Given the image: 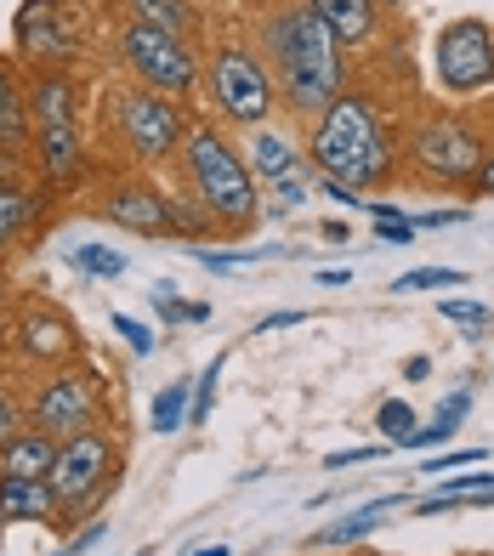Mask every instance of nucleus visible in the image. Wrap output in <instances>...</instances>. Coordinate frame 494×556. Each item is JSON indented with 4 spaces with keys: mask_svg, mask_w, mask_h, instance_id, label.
Instances as JSON below:
<instances>
[{
    "mask_svg": "<svg viewBox=\"0 0 494 556\" xmlns=\"http://www.w3.org/2000/svg\"><path fill=\"white\" fill-rule=\"evenodd\" d=\"M256 58L274 80L279 103L302 119H318L341 86H347V52L335 46V35L318 23L302 0H279L256 23Z\"/></svg>",
    "mask_w": 494,
    "mask_h": 556,
    "instance_id": "nucleus-1",
    "label": "nucleus"
},
{
    "mask_svg": "<svg viewBox=\"0 0 494 556\" xmlns=\"http://www.w3.org/2000/svg\"><path fill=\"white\" fill-rule=\"evenodd\" d=\"M307 160L318 176H335L347 188H381L398 170V131L364 86H341L335 103L313 119Z\"/></svg>",
    "mask_w": 494,
    "mask_h": 556,
    "instance_id": "nucleus-2",
    "label": "nucleus"
},
{
    "mask_svg": "<svg viewBox=\"0 0 494 556\" xmlns=\"http://www.w3.org/2000/svg\"><path fill=\"white\" fill-rule=\"evenodd\" d=\"M182 170H188V188L193 199L205 205V216L228 233H251L262 222V188L251 165H244L239 142H228L216 125H188L182 137Z\"/></svg>",
    "mask_w": 494,
    "mask_h": 556,
    "instance_id": "nucleus-3",
    "label": "nucleus"
},
{
    "mask_svg": "<svg viewBox=\"0 0 494 556\" xmlns=\"http://www.w3.org/2000/svg\"><path fill=\"white\" fill-rule=\"evenodd\" d=\"M29 142L40 176L58 188H74L86 176V137H80V97L63 68H40L29 80Z\"/></svg>",
    "mask_w": 494,
    "mask_h": 556,
    "instance_id": "nucleus-4",
    "label": "nucleus"
},
{
    "mask_svg": "<svg viewBox=\"0 0 494 556\" xmlns=\"http://www.w3.org/2000/svg\"><path fill=\"white\" fill-rule=\"evenodd\" d=\"M200 91H205V103H211L216 119L244 125V131L267 125L274 109H279V91H274V80H267L262 58L251 52V46H239V40L211 46V58L200 63Z\"/></svg>",
    "mask_w": 494,
    "mask_h": 556,
    "instance_id": "nucleus-5",
    "label": "nucleus"
},
{
    "mask_svg": "<svg viewBox=\"0 0 494 556\" xmlns=\"http://www.w3.org/2000/svg\"><path fill=\"white\" fill-rule=\"evenodd\" d=\"M109 137L119 142V154H126L131 165H165V160L182 154L188 114L160 91L126 86V91L109 97Z\"/></svg>",
    "mask_w": 494,
    "mask_h": 556,
    "instance_id": "nucleus-6",
    "label": "nucleus"
},
{
    "mask_svg": "<svg viewBox=\"0 0 494 556\" xmlns=\"http://www.w3.org/2000/svg\"><path fill=\"white\" fill-rule=\"evenodd\" d=\"M404 148H409L415 176H427V182H438V188H472L489 137L478 131V119H466L455 109H438V114L415 119Z\"/></svg>",
    "mask_w": 494,
    "mask_h": 556,
    "instance_id": "nucleus-7",
    "label": "nucleus"
},
{
    "mask_svg": "<svg viewBox=\"0 0 494 556\" xmlns=\"http://www.w3.org/2000/svg\"><path fill=\"white\" fill-rule=\"evenodd\" d=\"M119 63L131 68L137 86L170 97V103L200 91V52H193V40L154 29V23H126L119 29Z\"/></svg>",
    "mask_w": 494,
    "mask_h": 556,
    "instance_id": "nucleus-8",
    "label": "nucleus"
},
{
    "mask_svg": "<svg viewBox=\"0 0 494 556\" xmlns=\"http://www.w3.org/2000/svg\"><path fill=\"white\" fill-rule=\"evenodd\" d=\"M97 415H103V381L74 358L58 364V375H46L29 392V403H23V426H35V432L58 438V443L97 426Z\"/></svg>",
    "mask_w": 494,
    "mask_h": 556,
    "instance_id": "nucleus-9",
    "label": "nucleus"
},
{
    "mask_svg": "<svg viewBox=\"0 0 494 556\" xmlns=\"http://www.w3.org/2000/svg\"><path fill=\"white\" fill-rule=\"evenodd\" d=\"M119 466V443L103 432V426H86L58 443V460L46 471V483L58 494V511H86V505L109 489V477Z\"/></svg>",
    "mask_w": 494,
    "mask_h": 556,
    "instance_id": "nucleus-10",
    "label": "nucleus"
},
{
    "mask_svg": "<svg viewBox=\"0 0 494 556\" xmlns=\"http://www.w3.org/2000/svg\"><path fill=\"white\" fill-rule=\"evenodd\" d=\"M432 68H438L443 97H478V91H494V29H489L483 17H455V23H443L438 52H432Z\"/></svg>",
    "mask_w": 494,
    "mask_h": 556,
    "instance_id": "nucleus-11",
    "label": "nucleus"
},
{
    "mask_svg": "<svg viewBox=\"0 0 494 556\" xmlns=\"http://www.w3.org/2000/svg\"><path fill=\"white\" fill-rule=\"evenodd\" d=\"M97 216L126 227V233H142V239H170L177 233V205H170L148 176H114V182L97 193Z\"/></svg>",
    "mask_w": 494,
    "mask_h": 556,
    "instance_id": "nucleus-12",
    "label": "nucleus"
},
{
    "mask_svg": "<svg viewBox=\"0 0 494 556\" xmlns=\"http://www.w3.org/2000/svg\"><path fill=\"white\" fill-rule=\"evenodd\" d=\"M12 40H17V52L35 58V63H68L74 46H80L63 0H23L17 23H12Z\"/></svg>",
    "mask_w": 494,
    "mask_h": 556,
    "instance_id": "nucleus-13",
    "label": "nucleus"
},
{
    "mask_svg": "<svg viewBox=\"0 0 494 556\" xmlns=\"http://www.w3.org/2000/svg\"><path fill=\"white\" fill-rule=\"evenodd\" d=\"M12 341L29 364H52V369L80 352V336H74V324L58 307H23V318L12 324Z\"/></svg>",
    "mask_w": 494,
    "mask_h": 556,
    "instance_id": "nucleus-14",
    "label": "nucleus"
},
{
    "mask_svg": "<svg viewBox=\"0 0 494 556\" xmlns=\"http://www.w3.org/2000/svg\"><path fill=\"white\" fill-rule=\"evenodd\" d=\"M302 7L335 35L341 52H358L381 35V7L376 0H302Z\"/></svg>",
    "mask_w": 494,
    "mask_h": 556,
    "instance_id": "nucleus-15",
    "label": "nucleus"
},
{
    "mask_svg": "<svg viewBox=\"0 0 494 556\" xmlns=\"http://www.w3.org/2000/svg\"><path fill=\"white\" fill-rule=\"evenodd\" d=\"M244 165H251L256 182H279V176H295L302 170V154H295V142L279 131V125H256L251 137H244Z\"/></svg>",
    "mask_w": 494,
    "mask_h": 556,
    "instance_id": "nucleus-16",
    "label": "nucleus"
},
{
    "mask_svg": "<svg viewBox=\"0 0 494 556\" xmlns=\"http://www.w3.org/2000/svg\"><path fill=\"white\" fill-rule=\"evenodd\" d=\"M0 517L7 522H52L58 494L46 477H0Z\"/></svg>",
    "mask_w": 494,
    "mask_h": 556,
    "instance_id": "nucleus-17",
    "label": "nucleus"
},
{
    "mask_svg": "<svg viewBox=\"0 0 494 556\" xmlns=\"http://www.w3.org/2000/svg\"><path fill=\"white\" fill-rule=\"evenodd\" d=\"M58 460V438L35 432V426H23L17 438L0 443V477H46Z\"/></svg>",
    "mask_w": 494,
    "mask_h": 556,
    "instance_id": "nucleus-18",
    "label": "nucleus"
},
{
    "mask_svg": "<svg viewBox=\"0 0 494 556\" xmlns=\"http://www.w3.org/2000/svg\"><path fill=\"white\" fill-rule=\"evenodd\" d=\"M0 148H7V154L29 148V91L17 86L7 58H0Z\"/></svg>",
    "mask_w": 494,
    "mask_h": 556,
    "instance_id": "nucleus-19",
    "label": "nucleus"
},
{
    "mask_svg": "<svg viewBox=\"0 0 494 556\" xmlns=\"http://www.w3.org/2000/svg\"><path fill=\"white\" fill-rule=\"evenodd\" d=\"M119 7L131 12V23H154V29H170V35H188L193 40V0H119Z\"/></svg>",
    "mask_w": 494,
    "mask_h": 556,
    "instance_id": "nucleus-20",
    "label": "nucleus"
},
{
    "mask_svg": "<svg viewBox=\"0 0 494 556\" xmlns=\"http://www.w3.org/2000/svg\"><path fill=\"white\" fill-rule=\"evenodd\" d=\"M29 216H35L29 182H17V176H0V250H12V244L23 239Z\"/></svg>",
    "mask_w": 494,
    "mask_h": 556,
    "instance_id": "nucleus-21",
    "label": "nucleus"
},
{
    "mask_svg": "<svg viewBox=\"0 0 494 556\" xmlns=\"http://www.w3.org/2000/svg\"><path fill=\"white\" fill-rule=\"evenodd\" d=\"M387 505H392V500H376V505H369V511H353V517H341V522H330V528H318L313 551H318V545H353V540H369V534H376V528H381Z\"/></svg>",
    "mask_w": 494,
    "mask_h": 556,
    "instance_id": "nucleus-22",
    "label": "nucleus"
},
{
    "mask_svg": "<svg viewBox=\"0 0 494 556\" xmlns=\"http://www.w3.org/2000/svg\"><path fill=\"white\" fill-rule=\"evenodd\" d=\"M460 285H466L460 267H409L404 278H392L398 295H455Z\"/></svg>",
    "mask_w": 494,
    "mask_h": 556,
    "instance_id": "nucleus-23",
    "label": "nucleus"
},
{
    "mask_svg": "<svg viewBox=\"0 0 494 556\" xmlns=\"http://www.w3.org/2000/svg\"><path fill=\"white\" fill-rule=\"evenodd\" d=\"M376 432H381L387 448H409L415 432H421V420H415V409H409L404 397H387L381 409H376Z\"/></svg>",
    "mask_w": 494,
    "mask_h": 556,
    "instance_id": "nucleus-24",
    "label": "nucleus"
},
{
    "mask_svg": "<svg viewBox=\"0 0 494 556\" xmlns=\"http://www.w3.org/2000/svg\"><path fill=\"white\" fill-rule=\"evenodd\" d=\"M193 409V381L182 375V381H170V387H160V397H154V415H148V426L165 438V432H177L182 426V415Z\"/></svg>",
    "mask_w": 494,
    "mask_h": 556,
    "instance_id": "nucleus-25",
    "label": "nucleus"
},
{
    "mask_svg": "<svg viewBox=\"0 0 494 556\" xmlns=\"http://www.w3.org/2000/svg\"><path fill=\"white\" fill-rule=\"evenodd\" d=\"M466 409H472V392H449V397L438 403V420H432V426H421V432H415V443H421V448H427V443H443V438H449L455 426L466 420Z\"/></svg>",
    "mask_w": 494,
    "mask_h": 556,
    "instance_id": "nucleus-26",
    "label": "nucleus"
},
{
    "mask_svg": "<svg viewBox=\"0 0 494 556\" xmlns=\"http://www.w3.org/2000/svg\"><path fill=\"white\" fill-rule=\"evenodd\" d=\"M74 267L91 273V278H119L126 273V256L109 250V244H74Z\"/></svg>",
    "mask_w": 494,
    "mask_h": 556,
    "instance_id": "nucleus-27",
    "label": "nucleus"
},
{
    "mask_svg": "<svg viewBox=\"0 0 494 556\" xmlns=\"http://www.w3.org/2000/svg\"><path fill=\"white\" fill-rule=\"evenodd\" d=\"M443 318H449L455 324V330H466V336H483L489 330V324H494V313L483 307V301H443Z\"/></svg>",
    "mask_w": 494,
    "mask_h": 556,
    "instance_id": "nucleus-28",
    "label": "nucleus"
},
{
    "mask_svg": "<svg viewBox=\"0 0 494 556\" xmlns=\"http://www.w3.org/2000/svg\"><path fill=\"white\" fill-rule=\"evenodd\" d=\"M221 369H228V358H216V364L200 375V387H193V409H188L193 426H205V420L216 415V381H221Z\"/></svg>",
    "mask_w": 494,
    "mask_h": 556,
    "instance_id": "nucleus-29",
    "label": "nucleus"
},
{
    "mask_svg": "<svg viewBox=\"0 0 494 556\" xmlns=\"http://www.w3.org/2000/svg\"><path fill=\"white\" fill-rule=\"evenodd\" d=\"M109 324H114V336L126 341V346L137 352V358H148V352H154V330H148L142 318H131V313H114Z\"/></svg>",
    "mask_w": 494,
    "mask_h": 556,
    "instance_id": "nucleus-30",
    "label": "nucleus"
},
{
    "mask_svg": "<svg viewBox=\"0 0 494 556\" xmlns=\"http://www.w3.org/2000/svg\"><path fill=\"white\" fill-rule=\"evenodd\" d=\"M302 199H307L302 170H295V176H279V182H274V205H267V211H274V216H290L295 205H302Z\"/></svg>",
    "mask_w": 494,
    "mask_h": 556,
    "instance_id": "nucleus-31",
    "label": "nucleus"
},
{
    "mask_svg": "<svg viewBox=\"0 0 494 556\" xmlns=\"http://www.w3.org/2000/svg\"><path fill=\"white\" fill-rule=\"evenodd\" d=\"M387 454V443H364V448H341V454H325V471H347V466H369V460H381Z\"/></svg>",
    "mask_w": 494,
    "mask_h": 556,
    "instance_id": "nucleus-32",
    "label": "nucleus"
},
{
    "mask_svg": "<svg viewBox=\"0 0 494 556\" xmlns=\"http://www.w3.org/2000/svg\"><path fill=\"white\" fill-rule=\"evenodd\" d=\"M267 250H200V262L216 267V273H228V267H244V262H262Z\"/></svg>",
    "mask_w": 494,
    "mask_h": 556,
    "instance_id": "nucleus-33",
    "label": "nucleus"
},
{
    "mask_svg": "<svg viewBox=\"0 0 494 556\" xmlns=\"http://www.w3.org/2000/svg\"><path fill=\"white\" fill-rule=\"evenodd\" d=\"M17 432H23V403H17L7 387H0V443L17 438Z\"/></svg>",
    "mask_w": 494,
    "mask_h": 556,
    "instance_id": "nucleus-34",
    "label": "nucleus"
},
{
    "mask_svg": "<svg viewBox=\"0 0 494 556\" xmlns=\"http://www.w3.org/2000/svg\"><path fill=\"white\" fill-rule=\"evenodd\" d=\"M472 460H489V448H455V454H438V460H427V471H460Z\"/></svg>",
    "mask_w": 494,
    "mask_h": 556,
    "instance_id": "nucleus-35",
    "label": "nucleus"
},
{
    "mask_svg": "<svg viewBox=\"0 0 494 556\" xmlns=\"http://www.w3.org/2000/svg\"><path fill=\"white\" fill-rule=\"evenodd\" d=\"M318 193H330L335 205H347V211H364V193H353L347 182H335V176H318Z\"/></svg>",
    "mask_w": 494,
    "mask_h": 556,
    "instance_id": "nucleus-36",
    "label": "nucleus"
},
{
    "mask_svg": "<svg viewBox=\"0 0 494 556\" xmlns=\"http://www.w3.org/2000/svg\"><path fill=\"white\" fill-rule=\"evenodd\" d=\"M472 188H478L483 199H494V137H489V148H483V165H478V176H472Z\"/></svg>",
    "mask_w": 494,
    "mask_h": 556,
    "instance_id": "nucleus-37",
    "label": "nucleus"
},
{
    "mask_svg": "<svg viewBox=\"0 0 494 556\" xmlns=\"http://www.w3.org/2000/svg\"><path fill=\"white\" fill-rule=\"evenodd\" d=\"M97 540H103V522H91V528H80V534L68 540V551H58V556H80V551H91Z\"/></svg>",
    "mask_w": 494,
    "mask_h": 556,
    "instance_id": "nucleus-38",
    "label": "nucleus"
},
{
    "mask_svg": "<svg viewBox=\"0 0 494 556\" xmlns=\"http://www.w3.org/2000/svg\"><path fill=\"white\" fill-rule=\"evenodd\" d=\"M284 324H302V313H295V307H284V313H267V318L256 324V330H284Z\"/></svg>",
    "mask_w": 494,
    "mask_h": 556,
    "instance_id": "nucleus-39",
    "label": "nucleus"
},
{
    "mask_svg": "<svg viewBox=\"0 0 494 556\" xmlns=\"http://www.w3.org/2000/svg\"><path fill=\"white\" fill-rule=\"evenodd\" d=\"M318 239H325V244H347V222H318Z\"/></svg>",
    "mask_w": 494,
    "mask_h": 556,
    "instance_id": "nucleus-40",
    "label": "nucleus"
},
{
    "mask_svg": "<svg viewBox=\"0 0 494 556\" xmlns=\"http://www.w3.org/2000/svg\"><path fill=\"white\" fill-rule=\"evenodd\" d=\"M404 375H409V381H427V375H432V358H427V352H415V358L404 364Z\"/></svg>",
    "mask_w": 494,
    "mask_h": 556,
    "instance_id": "nucleus-41",
    "label": "nucleus"
},
{
    "mask_svg": "<svg viewBox=\"0 0 494 556\" xmlns=\"http://www.w3.org/2000/svg\"><path fill=\"white\" fill-rule=\"evenodd\" d=\"M347 278H353V273H341V267H330V273H318V285H325V290H341V285H347Z\"/></svg>",
    "mask_w": 494,
    "mask_h": 556,
    "instance_id": "nucleus-42",
    "label": "nucleus"
},
{
    "mask_svg": "<svg viewBox=\"0 0 494 556\" xmlns=\"http://www.w3.org/2000/svg\"><path fill=\"white\" fill-rule=\"evenodd\" d=\"M200 556H233L228 545H200Z\"/></svg>",
    "mask_w": 494,
    "mask_h": 556,
    "instance_id": "nucleus-43",
    "label": "nucleus"
},
{
    "mask_svg": "<svg viewBox=\"0 0 494 556\" xmlns=\"http://www.w3.org/2000/svg\"><path fill=\"white\" fill-rule=\"evenodd\" d=\"M7 336H12V324H7V318H0V346H7Z\"/></svg>",
    "mask_w": 494,
    "mask_h": 556,
    "instance_id": "nucleus-44",
    "label": "nucleus"
},
{
    "mask_svg": "<svg viewBox=\"0 0 494 556\" xmlns=\"http://www.w3.org/2000/svg\"><path fill=\"white\" fill-rule=\"evenodd\" d=\"M0 528H7V517H0Z\"/></svg>",
    "mask_w": 494,
    "mask_h": 556,
    "instance_id": "nucleus-45",
    "label": "nucleus"
},
{
    "mask_svg": "<svg viewBox=\"0 0 494 556\" xmlns=\"http://www.w3.org/2000/svg\"><path fill=\"white\" fill-rule=\"evenodd\" d=\"M137 556H148V551H137Z\"/></svg>",
    "mask_w": 494,
    "mask_h": 556,
    "instance_id": "nucleus-46",
    "label": "nucleus"
}]
</instances>
